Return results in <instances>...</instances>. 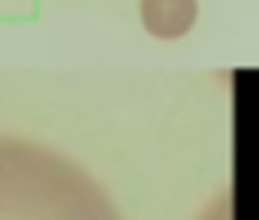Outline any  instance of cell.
Returning <instances> with one entry per match:
<instances>
[{
	"label": "cell",
	"mask_w": 259,
	"mask_h": 220,
	"mask_svg": "<svg viewBox=\"0 0 259 220\" xmlns=\"http://www.w3.org/2000/svg\"><path fill=\"white\" fill-rule=\"evenodd\" d=\"M196 21V0H142V24L160 39L184 36Z\"/></svg>",
	"instance_id": "obj_1"
}]
</instances>
